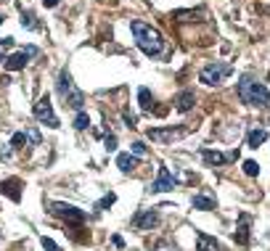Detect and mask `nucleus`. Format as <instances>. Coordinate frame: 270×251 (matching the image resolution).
Masks as SVG:
<instances>
[{
    "mask_svg": "<svg viewBox=\"0 0 270 251\" xmlns=\"http://www.w3.org/2000/svg\"><path fill=\"white\" fill-rule=\"evenodd\" d=\"M74 127L77 130H88L90 127V117L85 111H77V117H74Z\"/></svg>",
    "mask_w": 270,
    "mask_h": 251,
    "instance_id": "nucleus-20",
    "label": "nucleus"
},
{
    "mask_svg": "<svg viewBox=\"0 0 270 251\" xmlns=\"http://www.w3.org/2000/svg\"><path fill=\"white\" fill-rule=\"evenodd\" d=\"M157 222H159V214L154 209H146V211H141V214L133 219V225L138 227V230H151Z\"/></svg>",
    "mask_w": 270,
    "mask_h": 251,
    "instance_id": "nucleus-10",
    "label": "nucleus"
},
{
    "mask_svg": "<svg viewBox=\"0 0 270 251\" xmlns=\"http://www.w3.org/2000/svg\"><path fill=\"white\" fill-rule=\"evenodd\" d=\"M196 246H199V251H220L217 241H215V238H210V235H204V233H199Z\"/></svg>",
    "mask_w": 270,
    "mask_h": 251,
    "instance_id": "nucleus-16",
    "label": "nucleus"
},
{
    "mask_svg": "<svg viewBox=\"0 0 270 251\" xmlns=\"http://www.w3.org/2000/svg\"><path fill=\"white\" fill-rule=\"evenodd\" d=\"M233 74V66L230 64H220V61H215V64L204 66L202 72H199V82H204V85H220L225 77Z\"/></svg>",
    "mask_w": 270,
    "mask_h": 251,
    "instance_id": "nucleus-4",
    "label": "nucleus"
},
{
    "mask_svg": "<svg viewBox=\"0 0 270 251\" xmlns=\"http://www.w3.org/2000/svg\"><path fill=\"white\" fill-rule=\"evenodd\" d=\"M40 243H43V249H45V251H58V246H56V241L45 238V235H43V238H40Z\"/></svg>",
    "mask_w": 270,
    "mask_h": 251,
    "instance_id": "nucleus-26",
    "label": "nucleus"
},
{
    "mask_svg": "<svg viewBox=\"0 0 270 251\" xmlns=\"http://www.w3.org/2000/svg\"><path fill=\"white\" fill-rule=\"evenodd\" d=\"M183 130H149V138L157 140V143H169L175 138H180Z\"/></svg>",
    "mask_w": 270,
    "mask_h": 251,
    "instance_id": "nucleus-13",
    "label": "nucleus"
},
{
    "mask_svg": "<svg viewBox=\"0 0 270 251\" xmlns=\"http://www.w3.org/2000/svg\"><path fill=\"white\" fill-rule=\"evenodd\" d=\"M35 16H32V13H29V11H24V13H21V27H27V29H35V21H32Z\"/></svg>",
    "mask_w": 270,
    "mask_h": 251,
    "instance_id": "nucleus-24",
    "label": "nucleus"
},
{
    "mask_svg": "<svg viewBox=\"0 0 270 251\" xmlns=\"http://www.w3.org/2000/svg\"><path fill=\"white\" fill-rule=\"evenodd\" d=\"M27 146V132H16L11 138V148H24Z\"/></svg>",
    "mask_w": 270,
    "mask_h": 251,
    "instance_id": "nucleus-22",
    "label": "nucleus"
},
{
    "mask_svg": "<svg viewBox=\"0 0 270 251\" xmlns=\"http://www.w3.org/2000/svg\"><path fill=\"white\" fill-rule=\"evenodd\" d=\"M194 103H196V95L191 93V90H183V93H177V95H175V109H177V111H183V114L194 109Z\"/></svg>",
    "mask_w": 270,
    "mask_h": 251,
    "instance_id": "nucleus-11",
    "label": "nucleus"
},
{
    "mask_svg": "<svg viewBox=\"0 0 270 251\" xmlns=\"http://www.w3.org/2000/svg\"><path fill=\"white\" fill-rule=\"evenodd\" d=\"M117 167H119L125 174L133 172L135 167H138V156H135V154H119V156H117Z\"/></svg>",
    "mask_w": 270,
    "mask_h": 251,
    "instance_id": "nucleus-14",
    "label": "nucleus"
},
{
    "mask_svg": "<svg viewBox=\"0 0 270 251\" xmlns=\"http://www.w3.org/2000/svg\"><path fill=\"white\" fill-rule=\"evenodd\" d=\"M106 151H117V138H114V135L106 138Z\"/></svg>",
    "mask_w": 270,
    "mask_h": 251,
    "instance_id": "nucleus-28",
    "label": "nucleus"
},
{
    "mask_svg": "<svg viewBox=\"0 0 270 251\" xmlns=\"http://www.w3.org/2000/svg\"><path fill=\"white\" fill-rule=\"evenodd\" d=\"M191 207L202 209V211H210V209H215V201L210 199V196H194V199H191Z\"/></svg>",
    "mask_w": 270,
    "mask_h": 251,
    "instance_id": "nucleus-18",
    "label": "nucleus"
},
{
    "mask_svg": "<svg viewBox=\"0 0 270 251\" xmlns=\"http://www.w3.org/2000/svg\"><path fill=\"white\" fill-rule=\"evenodd\" d=\"M51 211L61 219H66V222H82L85 219V211L72 207V204H64V201H53L51 204Z\"/></svg>",
    "mask_w": 270,
    "mask_h": 251,
    "instance_id": "nucleus-6",
    "label": "nucleus"
},
{
    "mask_svg": "<svg viewBox=\"0 0 270 251\" xmlns=\"http://www.w3.org/2000/svg\"><path fill=\"white\" fill-rule=\"evenodd\" d=\"M138 103H141V109H143V111H151V106H154V95H151V90H149V87H141V90H138Z\"/></svg>",
    "mask_w": 270,
    "mask_h": 251,
    "instance_id": "nucleus-17",
    "label": "nucleus"
},
{
    "mask_svg": "<svg viewBox=\"0 0 270 251\" xmlns=\"http://www.w3.org/2000/svg\"><path fill=\"white\" fill-rule=\"evenodd\" d=\"M175 182H177V180L172 177V172H169L167 167H159V177L149 185V191H151V193H164V191H172V188H175Z\"/></svg>",
    "mask_w": 270,
    "mask_h": 251,
    "instance_id": "nucleus-7",
    "label": "nucleus"
},
{
    "mask_svg": "<svg viewBox=\"0 0 270 251\" xmlns=\"http://www.w3.org/2000/svg\"><path fill=\"white\" fill-rule=\"evenodd\" d=\"M35 48H27V50H19V53H13L11 58H5V69L8 72H19V69H24V66L29 64V58L35 56Z\"/></svg>",
    "mask_w": 270,
    "mask_h": 251,
    "instance_id": "nucleus-8",
    "label": "nucleus"
},
{
    "mask_svg": "<svg viewBox=\"0 0 270 251\" xmlns=\"http://www.w3.org/2000/svg\"><path fill=\"white\" fill-rule=\"evenodd\" d=\"M43 5H45V8H56L58 0H43Z\"/></svg>",
    "mask_w": 270,
    "mask_h": 251,
    "instance_id": "nucleus-31",
    "label": "nucleus"
},
{
    "mask_svg": "<svg viewBox=\"0 0 270 251\" xmlns=\"http://www.w3.org/2000/svg\"><path fill=\"white\" fill-rule=\"evenodd\" d=\"M3 21H5V16H3V13H0V24H3Z\"/></svg>",
    "mask_w": 270,
    "mask_h": 251,
    "instance_id": "nucleus-32",
    "label": "nucleus"
},
{
    "mask_svg": "<svg viewBox=\"0 0 270 251\" xmlns=\"http://www.w3.org/2000/svg\"><path fill=\"white\" fill-rule=\"evenodd\" d=\"M114 201H117V196H114V193H106L104 199H101V201L96 204V209H109V207H111Z\"/></svg>",
    "mask_w": 270,
    "mask_h": 251,
    "instance_id": "nucleus-23",
    "label": "nucleus"
},
{
    "mask_svg": "<svg viewBox=\"0 0 270 251\" xmlns=\"http://www.w3.org/2000/svg\"><path fill=\"white\" fill-rule=\"evenodd\" d=\"M58 93H61V98L72 106V109H77V111H82V106H85V95L80 93V90L74 87V82H72V74H69L66 69L58 74Z\"/></svg>",
    "mask_w": 270,
    "mask_h": 251,
    "instance_id": "nucleus-3",
    "label": "nucleus"
},
{
    "mask_svg": "<svg viewBox=\"0 0 270 251\" xmlns=\"http://www.w3.org/2000/svg\"><path fill=\"white\" fill-rule=\"evenodd\" d=\"M154 251H177V249H175V246H169V243H159V246L154 249Z\"/></svg>",
    "mask_w": 270,
    "mask_h": 251,
    "instance_id": "nucleus-30",
    "label": "nucleus"
},
{
    "mask_svg": "<svg viewBox=\"0 0 270 251\" xmlns=\"http://www.w3.org/2000/svg\"><path fill=\"white\" fill-rule=\"evenodd\" d=\"M202 156H204L210 164H217V167H222L225 162H230V159H238V151H233L230 156H225V154H220V151H210V148H204V151H202Z\"/></svg>",
    "mask_w": 270,
    "mask_h": 251,
    "instance_id": "nucleus-12",
    "label": "nucleus"
},
{
    "mask_svg": "<svg viewBox=\"0 0 270 251\" xmlns=\"http://www.w3.org/2000/svg\"><path fill=\"white\" fill-rule=\"evenodd\" d=\"M13 45V37H0V48H11Z\"/></svg>",
    "mask_w": 270,
    "mask_h": 251,
    "instance_id": "nucleus-29",
    "label": "nucleus"
},
{
    "mask_svg": "<svg viewBox=\"0 0 270 251\" xmlns=\"http://www.w3.org/2000/svg\"><path fill=\"white\" fill-rule=\"evenodd\" d=\"M130 29L135 35V42L146 56H159L164 50V40H162L159 29H154L151 24H143V21H130Z\"/></svg>",
    "mask_w": 270,
    "mask_h": 251,
    "instance_id": "nucleus-1",
    "label": "nucleus"
},
{
    "mask_svg": "<svg viewBox=\"0 0 270 251\" xmlns=\"http://www.w3.org/2000/svg\"><path fill=\"white\" fill-rule=\"evenodd\" d=\"M122 119H125V125H127V127H135V114L125 111V114H122Z\"/></svg>",
    "mask_w": 270,
    "mask_h": 251,
    "instance_id": "nucleus-27",
    "label": "nucleus"
},
{
    "mask_svg": "<svg viewBox=\"0 0 270 251\" xmlns=\"http://www.w3.org/2000/svg\"><path fill=\"white\" fill-rule=\"evenodd\" d=\"M130 148H133V154H135V156H146V143L135 140V143H133V146H130Z\"/></svg>",
    "mask_w": 270,
    "mask_h": 251,
    "instance_id": "nucleus-25",
    "label": "nucleus"
},
{
    "mask_svg": "<svg viewBox=\"0 0 270 251\" xmlns=\"http://www.w3.org/2000/svg\"><path fill=\"white\" fill-rule=\"evenodd\" d=\"M246 222H249V217L241 214V225H238L236 233H233V241L241 243V246H246V243H249V230H246Z\"/></svg>",
    "mask_w": 270,
    "mask_h": 251,
    "instance_id": "nucleus-15",
    "label": "nucleus"
},
{
    "mask_svg": "<svg viewBox=\"0 0 270 251\" xmlns=\"http://www.w3.org/2000/svg\"><path fill=\"white\" fill-rule=\"evenodd\" d=\"M0 61H5V58H3V53H0Z\"/></svg>",
    "mask_w": 270,
    "mask_h": 251,
    "instance_id": "nucleus-33",
    "label": "nucleus"
},
{
    "mask_svg": "<svg viewBox=\"0 0 270 251\" xmlns=\"http://www.w3.org/2000/svg\"><path fill=\"white\" fill-rule=\"evenodd\" d=\"M244 174H249V177H257V174H260V164L254 162V159H246V162H244Z\"/></svg>",
    "mask_w": 270,
    "mask_h": 251,
    "instance_id": "nucleus-21",
    "label": "nucleus"
},
{
    "mask_svg": "<svg viewBox=\"0 0 270 251\" xmlns=\"http://www.w3.org/2000/svg\"><path fill=\"white\" fill-rule=\"evenodd\" d=\"M0 196H8L13 204H19L21 201V180L19 177L0 180Z\"/></svg>",
    "mask_w": 270,
    "mask_h": 251,
    "instance_id": "nucleus-9",
    "label": "nucleus"
},
{
    "mask_svg": "<svg viewBox=\"0 0 270 251\" xmlns=\"http://www.w3.org/2000/svg\"><path fill=\"white\" fill-rule=\"evenodd\" d=\"M35 117L40 119L45 127H51V130H56V127H58V117H56V111H53V103H51L48 93L40 95V101L35 103Z\"/></svg>",
    "mask_w": 270,
    "mask_h": 251,
    "instance_id": "nucleus-5",
    "label": "nucleus"
},
{
    "mask_svg": "<svg viewBox=\"0 0 270 251\" xmlns=\"http://www.w3.org/2000/svg\"><path fill=\"white\" fill-rule=\"evenodd\" d=\"M238 98H241L244 103L249 106H260V109H270V93L268 87L262 85V82H257L254 77H241V82H238Z\"/></svg>",
    "mask_w": 270,
    "mask_h": 251,
    "instance_id": "nucleus-2",
    "label": "nucleus"
},
{
    "mask_svg": "<svg viewBox=\"0 0 270 251\" xmlns=\"http://www.w3.org/2000/svg\"><path fill=\"white\" fill-rule=\"evenodd\" d=\"M265 140H268V130H262V127L249 132V148H260Z\"/></svg>",
    "mask_w": 270,
    "mask_h": 251,
    "instance_id": "nucleus-19",
    "label": "nucleus"
}]
</instances>
